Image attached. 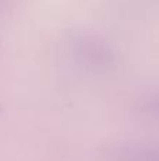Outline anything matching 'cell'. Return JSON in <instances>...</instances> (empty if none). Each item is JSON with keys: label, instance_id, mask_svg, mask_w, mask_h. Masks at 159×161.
Wrapping results in <instances>:
<instances>
[{"label": "cell", "instance_id": "cell-1", "mask_svg": "<svg viewBox=\"0 0 159 161\" xmlns=\"http://www.w3.org/2000/svg\"><path fill=\"white\" fill-rule=\"evenodd\" d=\"M83 55L92 64L96 65H106L113 59L111 53L106 47L100 44V41H85L83 44Z\"/></svg>", "mask_w": 159, "mask_h": 161}, {"label": "cell", "instance_id": "cell-2", "mask_svg": "<svg viewBox=\"0 0 159 161\" xmlns=\"http://www.w3.org/2000/svg\"><path fill=\"white\" fill-rule=\"evenodd\" d=\"M121 161H159L158 147H130L118 153Z\"/></svg>", "mask_w": 159, "mask_h": 161}, {"label": "cell", "instance_id": "cell-3", "mask_svg": "<svg viewBox=\"0 0 159 161\" xmlns=\"http://www.w3.org/2000/svg\"><path fill=\"white\" fill-rule=\"evenodd\" d=\"M152 105H154V108H155V109H159V99H158V100H155V102L152 103Z\"/></svg>", "mask_w": 159, "mask_h": 161}]
</instances>
